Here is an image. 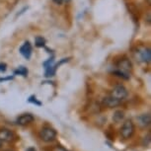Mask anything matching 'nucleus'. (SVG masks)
<instances>
[{
    "label": "nucleus",
    "mask_w": 151,
    "mask_h": 151,
    "mask_svg": "<svg viewBox=\"0 0 151 151\" xmlns=\"http://www.w3.org/2000/svg\"><path fill=\"white\" fill-rule=\"evenodd\" d=\"M56 136H58L56 130L52 127H48V125L44 127L39 132L40 139L45 143H52L56 139Z\"/></svg>",
    "instance_id": "1"
},
{
    "label": "nucleus",
    "mask_w": 151,
    "mask_h": 151,
    "mask_svg": "<svg viewBox=\"0 0 151 151\" xmlns=\"http://www.w3.org/2000/svg\"><path fill=\"white\" fill-rule=\"evenodd\" d=\"M134 132H135V124L132 122V119H125L122 122V125L121 129H119V133H121L122 139H124V140L130 139L133 136V134H134Z\"/></svg>",
    "instance_id": "2"
},
{
    "label": "nucleus",
    "mask_w": 151,
    "mask_h": 151,
    "mask_svg": "<svg viewBox=\"0 0 151 151\" xmlns=\"http://www.w3.org/2000/svg\"><path fill=\"white\" fill-rule=\"evenodd\" d=\"M110 96L113 97L114 99L122 102L127 99V97L129 96V91H127V89L122 84H118L111 90Z\"/></svg>",
    "instance_id": "3"
},
{
    "label": "nucleus",
    "mask_w": 151,
    "mask_h": 151,
    "mask_svg": "<svg viewBox=\"0 0 151 151\" xmlns=\"http://www.w3.org/2000/svg\"><path fill=\"white\" fill-rule=\"evenodd\" d=\"M0 140L5 143H13L17 140V136L9 129H0Z\"/></svg>",
    "instance_id": "4"
},
{
    "label": "nucleus",
    "mask_w": 151,
    "mask_h": 151,
    "mask_svg": "<svg viewBox=\"0 0 151 151\" xmlns=\"http://www.w3.org/2000/svg\"><path fill=\"white\" fill-rule=\"evenodd\" d=\"M116 69H119L124 72L130 74V72L132 71V63L127 58H124L122 59H119V62L116 63Z\"/></svg>",
    "instance_id": "5"
},
{
    "label": "nucleus",
    "mask_w": 151,
    "mask_h": 151,
    "mask_svg": "<svg viewBox=\"0 0 151 151\" xmlns=\"http://www.w3.org/2000/svg\"><path fill=\"white\" fill-rule=\"evenodd\" d=\"M34 121H35V116H34L32 114H23V115L19 116L16 119V122L18 125H21V127H27V125H30L31 124H33Z\"/></svg>",
    "instance_id": "6"
},
{
    "label": "nucleus",
    "mask_w": 151,
    "mask_h": 151,
    "mask_svg": "<svg viewBox=\"0 0 151 151\" xmlns=\"http://www.w3.org/2000/svg\"><path fill=\"white\" fill-rule=\"evenodd\" d=\"M19 52L25 58L29 60L31 58V56H32V53H33V47H32V45H31V42L29 41L25 42L24 44L20 47Z\"/></svg>",
    "instance_id": "7"
},
{
    "label": "nucleus",
    "mask_w": 151,
    "mask_h": 151,
    "mask_svg": "<svg viewBox=\"0 0 151 151\" xmlns=\"http://www.w3.org/2000/svg\"><path fill=\"white\" fill-rule=\"evenodd\" d=\"M136 121H137V124L140 129H146L150 125L151 118L149 114H142L136 116Z\"/></svg>",
    "instance_id": "8"
},
{
    "label": "nucleus",
    "mask_w": 151,
    "mask_h": 151,
    "mask_svg": "<svg viewBox=\"0 0 151 151\" xmlns=\"http://www.w3.org/2000/svg\"><path fill=\"white\" fill-rule=\"evenodd\" d=\"M138 58L139 60L145 62V63H149L151 60V52L149 47H143L141 50H138Z\"/></svg>",
    "instance_id": "9"
},
{
    "label": "nucleus",
    "mask_w": 151,
    "mask_h": 151,
    "mask_svg": "<svg viewBox=\"0 0 151 151\" xmlns=\"http://www.w3.org/2000/svg\"><path fill=\"white\" fill-rule=\"evenodd\" d=\"M122 102L118 101V100L114 99L113 97H111L110 95L105 97L103 99V101H102V104H103L104 107H107V108H110V109H112V108H116L121 105Z\"/></svg>",
    "instance_id": "10"
},
{
    "label": "nucleus",
    "mask_w": 151,
    "mask_h": 151,
    "mask_svg": "<svg viewBox=\"0 0 151 151\" xmlns=\"http://www.w3.org/2000/svg\"><path fill=\"white\" fill-rule=\"evenodd\" d=\"M112 73L115 76H116V77L122 78V79H124V80H129V79L130 78V74H127V73L124 72V71H122L119 69H116V68L115 70H113Z\"/></svg>",
    "instance_id": "11"
},
{
    "label": "nucleus",
    "mask_w": 151,
    "mask_h": 151,
    "mask_svg": "<svg viewBox=\"0 0 151 151\" xmlns=\"http://www.w3.org/2000/svg\"><path fill=\"white\" fill-rule=\"evenodd\" d=\"M124 112L122 110H118L114 113V116H113V121L115 122H121L124 121Z\"/></svg>",
    "instance_id": "12"
},
{
    "label": "nucleus",
    "mask_w": 151,
    "mask_h": 151,
    "mask_svg": "<svg viewBox=\"0 0 151 151\" xmlns=\"http://www.w3.org/2000/svg\"><path fill=\"white\" fill-rule=\"evenodd\" d=\"M28 73H29V70H28V68L25 67V66H23V65L19 66L15 71H14V74H15V75H22V76H24V77H27Z\"/></svg>",
    "instance_id": "13"
},
{
    "label": "nucleus",
    "mask_w": 151,
    "mask_h": 151,
    "mask_svg": "<svg viewBox=\"0 0 151 151\" xmlns=\"http://www.w3.org/2000/svg\"><path fill=\"white\" fill-rule=\"evenodd\" d=\"M45 42H47V41L42 36H37L35 38V45L37 47H44L45 45Z\"/></svg>",
    "instance_id": "14"
},
{
    "label": "nucleus",
    "mask_w": 151,
    "mask_h": 151,
    "mask_svg": "<svg viewBox=\"0 0 151 151\" xmlns=\"http://www.w3.org/2000/svg\"><path fill=\"white\" fill-rule=\"evenodd\" d=\"M28 102H29V103H32V104H36V105H38V106H42V103H41V102H39L38 100H37L36 96H34V95L29 97Z\"/></svg>",
    "instance_id": "15"
},
{
    "label": "nucleus",
    "mask_w": 151,
    "mask_h": 151,
    "mask_svg": "<svg viewBox=\"0 0 151 151\" xmlns=\"http://www.w3.org/2000/svg\"><path fill=\"white\" fill-rule=\"evenodd\" d=\"M50 151H69V150H67L63 146H60V145H55V146H53L50 149Z\"/></svg>",
    "instance_id": "16"
},
{
    "label": "nucleus",
    "mask_w": 151,
    "mask_h": 151,
    "mask_svg": "<svg viewBox=\"0 0 151 151\" xmlns=\"http://www.w3.org/2000/svg\"><path fill=\"white\" fill-rule=\"evenodd\" d=\"M53 62H55V58H53V56H52L50 58H48V60L45 61L42 64H44L45 67H47V66H48V65H52V63H53Z\"/></svg>",
    "instance_id": "17"
},
{
    "label": "nucleus",
    "mask_w": 151,
    "mask_h": 151,
    "mask_svg": "<svg viewBox=\"0 0 151 151\" xmlns=\"http://www.w3.org/2000/svg\"><path fill=\"white\" fill-rule=\"evenodd\" d=\"M7 69V65L6 63H3V62H0V72H5Z\"/></svg>",
    "instance_id": "18"
},
{
    "label": "nucleus",
    "mask_w": 151,
    "mask_h": 151,
    "mask_svg": "<svg viewBox=\"0 0 151 151\" xmlns=\"http://www.w3.org/2000/svg\"><path fill=\"white\" fill-rule=\"evenodd\" d=\"M13 78H14V76H8V77L0 78V82H1V81H7V80H12Z\"/></svg>",
    "instance_id": "19"
},
{
    "label": "nucleus",
    "mask_w": 151,
    "mask_h": 151,
    "mask_svg": "<svg viewBox=\"0 0 151 151\" xmlns=\"http://www.w3.org/2000/svg\"><path fill=\"white\" fill-rule=\"evenodd\" d=\"M53 2L56 4V5H62V3H63V0H52Z\"/></svg>",
    "instance_id": "20"
},
{
    "label": "nucleus",
    "mask_w": 151,
    "mask_h": 151,
    "mask_svg": "<svg viewBox=\"0 0 151 151\" xmlns=\"http://www.w3.org/2000/svg\"><path fill=\"white\" fill-rule=\"evenodd\" d=\"M27 9H28V7H24L21 11H20V13H19V14H17V16H16V17H18V16H20V15H22V14L24 13V11H26Z\"/></svg>",
    "instance_id": "21"
},
{
    "label": "nucleus",
    "mask_w": 151,
    "mask_h": 151,
    "mask_svg": "<svg viewBox=\"0 0 151 151\" xmlns=\"http://www.w3.org/2000/svg\"><path fill=\"white\" fill-rule=\"evenodd\" d=\"M26 151H37V149L35 147H33V146H31L29 148H27V150Z\"/></svg>",
    "instance_id": "22"
},
{
    "label": "nucleus",
    "mask_w": 151,
    "mask_h": 151,
    "mask_svg": "<svg viewBox=\"0 0 151 151\" xmlns=\"http://www.w3.org/2000/svg\"><path fill=\"white\" fill-rule=\"evenodd\" d=\"M63 1H65L68 4V3H70V2H71V0H63Z\"/></svg>",
    "instance_id": "23"
},
{
    "label": "nucleus",
    "mask_w": 151,
    "mask_h": 151,
    "mask_svg": "<svg viewBox=\"0 0 151 151\" xmlns=\"http://www.w3.org/2000/svg\"><path fill=\"white\" fill-rule=\"evenodd\" d=\"M2 145H3V142H2L1 140H0V148L2 147Z\"/></svg>",
    "instance_id": "24"
},
{
    "label": "nucleus",
    "mask_w": 151,
    "mask_h": 151,
    "mask_svg": "<svg viewBox=\"0 0 151 151\" xmlns=\"http://www.w3.org/2000/svg\"><path fill=\"white\" fill-rule=\"evenodd\" d=\"M5 151H13V150H5Z\"/></svg>",
    "instance_id": "25"
}]
</instances>
